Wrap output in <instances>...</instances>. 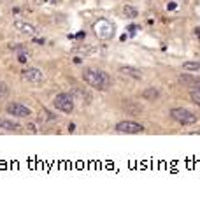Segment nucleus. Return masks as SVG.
Wrapping results in <instances>:
<instances>
[{"instance_id": "nucleus-1", "label": "nucleus", "mask_w": 200, "mask_h": 216, "mask_svg": "<svg viewBox=\"0 0 200 216\" xmlns=\"http://www.w3.org/2000/svg\"><path fill=\"white\" fill-rule=\"evenodd\" d=\"M83 79L86 84H90L91 88L95 90H100V91H105L109 86H111V77L107 72L104 70H98V69H86L83 72Z\"/></svg>"}, {"instance_id": "nucleus-2", "label": "nucleus", "mask_w": 200, "mask_h": 216, "mask_svg": "<svg viewBox=\"0 0 200 216\" xmlns=\"http://www.w3.org/2000/svg\"><path fill=\"white\" fill-rule=\"evenodd\" d=\"M93 32H95V35H97L98 39H102V40H109V39H112V37H114V33H116V26H114V23H111L109 19L100 18L98 21H95V23H93Z\"/></svg>"}, {"instance_id": "nucleus-3", "label": "nucleus", "mask_w": 200, "mask_h": 216, "mask_svg": "<svg viewBox=\"0 0 200 216\" xmlns=\"http://www.w3.org/2000/svg\"><path fill=\"white\" fill-rule=\"evenodd\" d=\"M170 118L181 125H193L199 121V114H195L193 111L190 109H184V107H176L170 111Z\"/></svg>"}, {"instance_id": "nucleus-4", "label": "nucleus", "mask_w": 200, "mask_h": 216, "mask_svg": "<svg viewBox=\"0 0 200 216\" xmlns=\"http://www.w3.org/2000/svg\"><path fill=\"white\" fill-rule=\"evenodd\" d=\"M53 104L61 113H72L74 111V97L70 93H60V95H56L54 100H53Z\"/></svg>"}, {"instance_id": "nucleus-5", "label": "nucleus", "mask_w": 200, "mask_h": 216, "mask_svg": "<svg viewBox=\"0 0 200 216\" xmlns=\"http://www.w3.org/2000/svg\"><path fill=\"white\" fill-rule=\"evenodd\" d=\"M21 79L30 84H40V83H44V72L35 67L25 69V70H21Z\"/></svg>"}, {"instance_id": "nucleus-6", "label": "nucleus", "mask_w": 200, "mask_h": 216, "mask_svg": "<svg viewBox=\"0 0 200 216\" xmlns=\"http://www.w3.org/2000/svg\"><path fill=\"white\" fill-rule=\"evenodd\" d=\"M116 132L118 134H141L144 132V127L135 121H119L116 125Z\"/></svg>"}, {"instance_id": "nucleus-7", "label": "nucleus", "mask_w": 200, "mask_h": 216, "mask_svg": "<svg viewBox=\"0 0 200 216\" xmlns=\"http://www.w3.org/2000/svg\"><path fill=\"white\" fill-rule=\"evenodd\" d=\"M5 111H7L9 114H12L14 118H28V116L32 114V111H30L26 106L19 104V102H11V104H7Z\"/></svg>"}, {"instance_id": "nucleus-8", "label": "nucleus", "mask_w": 200, "mask_h": 216, "mask_svg": "<svg viewBox=\"0 0 200 216\" xmlns=\"http://www.w3.org/2000/svg\"><path fill=\"white\" fill-rule=\"evenodd\" d=\"M14 28L18 30V32H21V33H26V35H37V28L33 26V25H30V23H26V21H14Z\"/></svg>"}, {"instance_id": "nucleus-9", "label": "nucleus", "mask_w": 200, "mask_h": 216, "mask_svg": "<svg viewBox=\"0 0 200 216\" xmlns=\"http://www.w3.org/2000/svg\"><path fill=\"white\" fill-rule=\"evenodd\" d=\"M125 111H127V114H132V116H139L141 113H142V107H141V104H137V102H134V100H123V106H121Z\"/></svg>"}, {"instance_id": "nucleus-10", "label": "nucleus", "mask_w": 200, "mask_h": 216, "mask_svg": "<svg viewBox=\"0 0 200 216\" xmlns=\"http://www.w3.org/2000/svg\"><path fill=\"white\" fill-rule=\"evenodd\" d=\"M179 81L183 83V84H188V86H200V77L199 76H193V74H190V72H183V74H179Z\"/></svg>"}, {"instance_id": "nucleus-11", "label": "nucleus", "mask_w": 200, "mask_h": 216, "mask_svg": "<svg viewBox=\"0 0 200 216\" xmlns=\"http://www.w3.org/2000/svg\"><path fill=\"white\" fill-rule=\"evenodd\" d=\"M142 98L144 100H149V102H155L160 98V90L156 86H148L144 91H142Z\"/></svg>"}, {"instance_id": "nucleus-12", "label": "nucleus", "mask_w": 200, "mask_h": 216, "mask_svg": "<svg viewBox=\"0 0 200 216\" xmlns=\"http://www.w3.org/2000/svg\"><path fill=\"white\" fill-rule=\"evenodd\" d=\"M119 72L123 74V76H128V77H134V79H141L142 77V72L139 70V69H135V67H121L119 69Z\"/></svg>"}, {"instance_id": "nucleus-13", "label": "nucleus", "mask_w": 200, "mask_h": 216, "mask_svg": "<svg viewBox=\"0 0 200 216\" xmlns=\"http://www.w3.org/2000/svg\"><path fill=\"white\" fill-rule=\"evenodd\" d=\"M0 128H4L7 132H14V130L19 128V125L14 123V121H9V120H0Z\"/></svg>"}, {"instance_id": "nucleus-14", "label": "nucleus", "mask_w": 200, "mask_h": 216, "mask_svg": "<svg viewBox=\"0 0 200 216\" xmlns=\"http://www.w3.org/2000/svg\"><path fill=\"white\" fill-rule=\"evenodd\" d=\"M183 70H186V72H197V70H200V62H184L183 63Z\"/></svg>"}, {"instance_id": "nucleus-15", "label": "nucleus", "mask_w": 200, "mask_h": 216, "mask_svg": "<svg viewBox=\"0 0 200 216\" xmlns=\"http://www.w3.org/2000/svg\"><path fill=\"white\" fill-rule=\"evenodd\" d=\"M123 14H125V18H130V19H134V18H137V16H139L137 9H135V7H132V5H125V7H123Z\"/></svg>"}, {"instance_id": "nucleus-16", "label": "nucleus", "mask_w": 200, "mask_h": 216, "mask_svg": "<svg viewBox=\"0 0 200 216\" xmlns=\"http://www.w3.org/2000/svg\"><path fill=\"white\" fill-rule=\"evenodd\" d=\"M190 98H192V102L193 104H197V106H200V90H193V91H190Z\"/></svg>"}, {"instance_id": "nucleus-17", "label": "nucleus", "mask_w": 200, "mask_h": 216, "mask_svg": "<svg viewBox=\"0 0 200 216\" xmlns=\"http://www.w3.org/2000/svg\"><path fill=\"white\" fill-rule=\"evenodd\" d=\"M28 58H30V51H21V53L18 55V62H19V63H26Z\"/></svg>"}, {"instance_id": "nucleus-18", "label": "nucleus", "mask_w": 200, "mask_h": 216, "mask_svg": "<svg viewBox=\"0 0 200 216\" xmlns=\"http://www.w3.org/2000/svg\"><path fill=\"white\" fill-rule=\"evenodd\" d=\"M7 95H9V88L5 83L0 81V98H7Z\"/></svg>"}, {"instance_id": "nucleus-19", "label": "nucleus", "mask_w": 200, "mask_h": 216, "mask_svg": "<svg viewBox=\"0 0 200 216\" xmlns=\"http://www.w3.org/2000/svg\"><path fill=\"white\" fill-rule=\"evenodd\" d=\"M9 47H11V49H16L18 53H21V51H28V47H26V46H23V44H9Z\"/></svg>"}, {"instance_id": "nucleus-20", "label": "nucleus", "mask_w": 200, "mask_h": 216, "mask_svg": "<svg viewBox=\"0 0 200 216\" xmlns=\"http://www.w3.org/2000/svg\"><path fill=\"white\" fill-rule=\"evenodd\" d=\"M127 30H128V32H130V33H132V35H134V33H135V32H137V30H139V26H137V25H130V26H128V28H127Z\"/></svg>"}, {"instance_id": "nucleus-21", "label": "nucleus", "mask_w": 200, "mask_h": 216, "mask_svg": "<svg viewBox=\"0 0 200 216\" xmlns=\"http://www.w3.org/2000/svg\"><path fill=\"white\" fill-rule=\"evenodd\" d=\"M176 7H177V4H174V2H170V4L167 5V9H169V11H174Z\"/></svg>"}, {"instance_id": "nucleus-22", "label": "nucleus", "mask_w": 200, "mask_h": 216, "mask_svg": "<svg viewBox=\"0 0 200 216\" xmlns=\"http://www.w3.org/2000/svg\"><path fill=\"white\" fill-rule=\"evenodd\" d=\"M76 37H77V39H84V37H86V33H84V32H79Z\"/></svg>"}, {"instance_id": "nucleus-23", "label": "nucleus", "mask_w": 200, "mask_h": 216, "mask_svg": "<svg viewBox=\"0 0 200 216\" xmlns=\"http://www.w3.org/2000/svg\"><path fill=\"white\" fill-rule=\"evenodd\" d=\"M35 44H44V39H33Z\"/></svg>"}, {"instance_id": "nucleus-24", "label": "nucleus", "mask_w": 200, "mask_h": 216, "mask_svg": "<svg viewBox=\"0 0 200 216\" xmlns=\"http://www.w3.org/2000/svg\"><path fill=\"white\" fill-rule=\"evenodd\" d=\"M74 130H76V125H74V123H70V125H69V132H74Z\"/></svg>"}, {"instance_id": "nucleus-25", "label": "nucleus", "mask_w": 200, "mask_h": 216, "mask_svg": "<svg viewBox=\"0 0 200 216\" xmlns=\"http://www.w3.org/2000/svg\"><path fill=\"white\" fill-rule=\"evenodd\" d=\"M81 62H83V60H81L79 56H76V58H74V63H81Z\"/></svg>"}, {"instance_id": "nucleus-26", "label": "nucleus", "mask_w": 200, "mask_h": 216, "mask_svg": "<svg viewBox=\"0 0 200 216\" xmlns=\"http://www.w3.org/2000/svg\"><path fill=\"white\" fill-rule=\"evenodd\" d=\"M195 35H199L200 37V28H195Z\"/></svg>"}, {"instance_id": "nucleus-27", "label": "nucleus", "mask_w": 200, "mask_h": 216, "mask_svg": "<svg viewBox=\"0 0 200 216\" xmlns=\"http://www.w3.org/2000/svg\"><path fill=\"white\" fill-rule=\"evenodd\" d=\"M51 2H53V4H56V2H58V0H51Z\"/></svg>"}]
</instances>
